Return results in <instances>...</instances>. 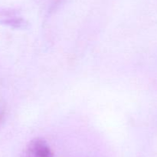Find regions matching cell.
Here are the masks:
<instances>
[{
  "mask_svg": "<svg viewBox=\"0 0 157 157\" xmlns=\"http://www.w3.org/2000/svg\"><path fill=\"white\" fill-rule=\"evenodd\" d=\"M25 157H53V152L42 139H35L25 149Z\"/></svg>",
  "mask_w": 157,
  "mask_h": 157,
  "instance_id": "cell-1",
  "label": "cell"
},
{
  "mask_svg": "<svg viewBox=\"0 0 157 157\" xmlns=\"http://www.w3.org/2000/svg\"><path fill=\"white\" fill-rule=\"evenodd\" d=\"M5 114H6V109H5V107L2 106H0V125H1L3 119H4Z\"/></svg>",
  "mask_w": 157,
  "mask_h": 157,
  "instance_id": "cell-2",
  "label": "cell"
}]
</instances>
